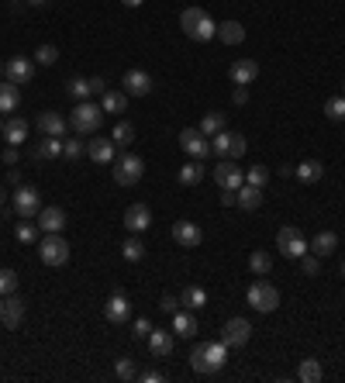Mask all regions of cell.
<instances>
[{
  "label": "cell",
  "instance_id": "52",
  "mask_svg": "<svg viewBox=\"0 0 345 383\" xmlns=\"http://www.w3.org/2000/svg\"><path fill=\"white\" fill-rule=\"evenodd\" d=\"M18 159H21V156H18V145H7V152H4V163H7V166H18Z\"/></svg>",
  "mask_w": 345,
  "mask_h": 383
},
{
  "label": "cell",
  "instance_id": "34",
  "mask_svg": "<svg viewBox=\"0 0 345 383\" xmlns=\"http://www.w3.org/2000/svg\"><path fill=\"white\" fill-rule=\"evenodd\" d=\"M35 156H39L42 163L59 159V156H62V138H48V135H45L42 142H39V149H35Z\"/></svg>",
  "mask_w": 345,
  "mask_h": 383
},
{
  "label": "cell",
  "instance_id": "14",
  "mask_svg": "<svg viewBox=\"0 0 345 383\" xmlns=\"http://www.w3.org/2000/svg\"><path fill=\"white\" fill-rule=\"evenodd\" d=\"M104 318H107L111 325H125V321L131 318V304H128V297H125L121 290L107 297V304H104Z\"/></svg>",
  "mask_w": 345,
  "mask_h": 383
},
{
  "label": "cell",
  "instance_id": "39",
  "mask_svg": "<svg viewBox=\"0 0 345 383\" xmlns=\"http://www.w3.org/2000/svg\"><path fill=\"white\" fill-rule=\"evenodd\" d=\"M217 131H224V114H221V111H211V114H204V118H201V135L215 138Z\"/></svg>",
  "mask_w": 345,
  "mask_h": 383
},
{
  "label": "cell",
  "instance_id": "27",
  "mask_svg": "<svg viewBox=\"0 0 345 383\" xmlns=\"http://www.w3.org/2000/svg\"><path fill=\"white\" fill-rule=\"evenodd\" d=\"M235 201H238L242 211H256L259 204H262V190H259V187H249V183H242V187L235 190Z\"/></svg>",
  "mask_w": 345,
  "mask_h": 383
},
{
  "label": "cell",
  "instance_id": "51",
  "mask_svg": "<svg viewBox=\"0 0 345 383\" xmlns=\"http://www.w3.org/2000/svg\"><path fill=\"white\" fill-rule=\"evenodd\" d=\"M138 380H142V383H166V373H159V370H149V373H142Z\"/></svg>",
  "mask_w": 345,
  "mask_h": 383
},
{
  "label": "cell",
  "instance_id": "24",
  "mask_svg": "<svg viewBox=\"0 0 345 383\" xmlns=\"http://www.w3.org/2000/svg\"><path fill=\"white\" fill-rule=\"evenodd\" d=\"M172 332L180 339H194L197 335V314L194 311H172Z\"/></svg>",
  "mask_w": 345,
  "mask_h": 383
},
{
  "label": "cell",
  "instance_id": "7",
  "mask_svg": "<svg viewBox=\"0 0 345 383\" xmlns=\"http://www.w3.org/2000/svg\"><path fill=\"white\" fill-rule=\"evenodd\" d=\"M245 149H249V145H245V138H242L238 131H228V128H224V131H217L215 138H211V152L221 156V159H242V156H245Z\"/></svg>",
  "mask_w": 345,
  "mask_h": 383
},
{
  "label": "cell",
  "instance_id": "57",
  "mask_svg": "<svg viewBox=\"0 0 345 383\" xmlns=\"http://www.w3.org/2000/svg\"><path fill=\"white\" fill-rule=\"evenodd\" d=\"M121 4H125V7H142L145 0H121Z\"/></svg>",
  "mask_w": 345,
  "mask_h": 383
},
{
  "label": "cell",
  "instance_id": "22",
  "mask_svg": "<svg viewBox=\"0 0 345 383\" xmlns=\"http://www.w3.org/2000/svg\"><path fill=\"white\" fill-rule=\"evenodd\" d=\"M121 83H125V93H128V97H145V93L152 90V76H149L145 69H128Z\"/></svg>",
  "mask_w": 345,
  "mask_h": 383
},
{
  "label": "cell",
  "instance_id": "60",
  "mask_svg": "<svg viewBox=\"0 0 345 383\" xmlns=\"http://www.w3.org/2000/svg\"><path fill=\"white\" fill-rule=\"evenodd\" d=\"M0 80H4V62H0Z\"/></svg>",
  "mask_w": 345,
  "mask_h": 383
},
{
  "label": "cell",
  "instance_id": "18",
  "mask_svg": "<svg viewBox=\"0 0 345 383\" xmlns=\"http://www.w3.org/2000/svg\"><path fill=\"white\" fill-rule=\"evenodd\" d=\"M149 224H152V211H149L145 204H131L128 211H125V228H128L131 235L149 231Z\"/></svg>",
  "mask_w": 345,
  "mask_h": 383
},
{
  "label": "cell",
  "instance_id": "46",
  "mask_svg": "<svg viewBox=\"0 0 345 383\" xmlns=\"http://www.w3.org/2000/svg\"><path fill=\"white\" fill-rule=\"evenodd\" d=\"M35 238H39V224H32V221H21V224H18V242H21V246H32Z\"/></svg>",
  "mask_w": 345,
  "mask_h": 383
},
{
  "label": "cell",
  "instance_id": "12",
  "mask_svg": "<svg viewBox=\"0 0 345 383\" xmlns=\"http://www.w3.org/2000/svg\"><path fill=\"white\" fill-rule=\"evenodd\" d=\"M215 183L221 190H238L245 183V173H242V166H235V159H221L215 166Z\"/></svg>",
  "mask_w": 345,
  "mask_h": 383
},
{
  "label": "cell",
  "instance_id": "3",
  "mask_svg": "<svg viewBox=\"0 0 345 383\" xmlns=\"http://www.w3.org/2000/svg\"><path fill=\"white\" fill-rule=\"evenodd\" d=\"M100 125H104V107L93 104V100H80L73 107V114H69V128L76 135H97Z\"/></svg>",
  "mask_w": 345,
  "mask_h": 383
},
{
  "label": "cell",
  "instance_id": "48",
  "mask_svg": "<svg viewBox=\"0 0 345 383\" xmlns=\"http://www.w3.org/2000/svg\"><path fill=\"white\" fill-rule=\"evenodd\" d=\"M301 266H304V276H318V273H321V255L304 253L301 255Z\"/></svg>",
  "mask_w": 345,
  "mask_h": 383
},
{
  "label": "cell",
  "instance_id": "21",
  "mask_svg": "<svg viewBox=\"0 0 345 383\" xmlns=\"http://www.w3.org/2000/svg\"><path fill=\"white\" fill-rule=\"evenodd\" d=\"M86 156H90L97 166H111V163H114V142H111V138H90Z\"/></svg>",
  "mask_w": 345,
  "mask_h": 383
},
{
  "label": "cell",
  "instance_id": "15",
  "mask_svg": "<svg viewBox=\"0 0 345 383\" xmlns=\"http://www.w3.org/2000/svg\"><path fill=\"white\" fill-rule=\"evenodd\" d=\"M4 76L11 80V83H32V76H35V66H32V59H25V55H14L7 66H4Z\"/></svg>",
  "mask_w": 345,
  "mask_h": 383
},
{
  "label": "cell",
  "instance_id": "2",
  "mask_svg": "<svg viewBox=\"0 0 345 383\" xmlns=\"http://www.w3.org/2000/svg\"><path fill=\"white\" fill-rule=\"evenodd\" d=\"M180 28H183V35H187L190 42H211V39H217L215 18H211L204 7H187V11L180 14Z\"/></svg>",
  "mask_w": 345,
  "mask_h": 383
},
{
  "label": "cell",
  "instance_id": "59",
  "mask_svg": "<svg viewBox=\"0 0 345 383\" xmlns=\"http://www.w3.org/2000/svg\"><path fill=\"white\" fill-rule=\"evenodd\" d=\"M4 204H7V194H4V187H0V208H4Z\"/></svg>",
  "mask_w": 345,
  "mask_h": 383
},
{
  "label": "cell",
  "instance_id": "44",
  "mask_svg": "<svg viewBox=\"0 0 345 383\" xmlns=\"http://www.w3.org/2000/svg\"><path fill=\"white\" fill-rule=\"evenodd\" d=\"M245 183L262 190V187L269 183V170H266V166H259V163H256V166H249V170H245Z\"/></svg>",
  "mask_w": 345,
  "mask_h": 383
},
{
  "label": "cell",
  "instance_id": "56",
  "mask_svg": "<svg viewBox=\"0 0 345 383\" xmlns=\"http://www.w3.org/2000/svg\"><path fill=\"white\" fill-rule=\"evenodd\" d=\"M7 183H11V187H21V173L11 170V173H7Z\"/></svg>",
  "mask_w": 345,
  "mask_h": 383
},
{
  "label": "cell",
  "instance_id": "16",
  "mask_svg": "<svg viewBox=\"0 0 345 383\" xmlns=\"http://www.w3.org/2000/svg\"><path fill=\"white\" fill-rule=\"evenodd\" d=\"M39 131L42 135H48V138H66V131H69V121L59 114V111H45V114H39Z\"/></svg>",
  "mask_w": 345,
  "mask_h": 383
},
{
  "label": "cell",
  "instance_id": "36",
  "mask_svg": "<svg viewBox=\"0 0 345 383\" xmlns=\"http://www.w3.org/2000/svg\"><path fill=\"white\" fill-rule=\"evenodd\" d=\"M121 255H125L128 262H142V259H145V242H142L138 235H128V238L121 242Z\"/></svg>",
  "mask_w": 345,
  "mask_h": 383
},
{
  "label": "cell",
  "instance_id": "30",
  "mask_svg": "<svg viewBox=\"0 0 345 383\" xmlns=\"http://www.w3.org/2000/svg\"><path fill=\"white\" fill-rule=\"evenodd\" d=\"M4 138H7V145H21L28 138V121L25 118H11L4 125Z\"/></svg>",
  "mask_w": 345,
  "mask_h": 383
},
{
  "label": "cell",
  "instance_id": "19",
  "mask_svg": "<svg viewBox=\"0 0 345 383\" xmlns=\"http://www.w3.org/2000/svg\"><path fill=\"white\" fill-rule=\"evenodd\" d=\"M228 76H231V83H238V86L256 83V76H259V62H256V59H238V62H231Z\"/></svg>",
  "mask_w": 345,
  "mask_h": 383
},
{
  "label": "cell",
  "instance_id": "54",
  "mask_svg": "<svg viewBox=\"0 0 345 383\" xmlns=\"http://www.w3.org/2000/svg\"><path fill=\"white\" fill-rule=\"evenodd\" d=\"M221 204H224V208L238 204V201H235V190H221Z\"/></svg>",
  "mask_w": 345,
  "mask_h": 383
},
{
  "label": "cell",
  "instance_id": "26",
  "mask_svg": "<svg viewBox=\"0 0 345 383\" xmlns=\"http://www.w3.org/2000/svg\"><path fill=\"white\" fill-rule=\"evenodd\" d=\"M100 107L111 111V114H121V111H128V93L125 90H104L100 93Z\"/></svg>",
  "mask_w": 345,
  "mask_h": 383
},
{
  "label": "cell",
  "instance_id": "9",
  "mask_svg": "<svg viewBox=\"0 0 345 383\" xmlns=\"http://www.w3.org/2000/svg\"><path fill=\"white\" fill-rule=\"evenodd\" d=\"M276 249L283 253V259H301L311 246H307V238H304L301 228H290V224H287V228L276 231Z\"/></svg>",
  "mask_w": 345,
  "mask_h": 383
},
{
  "label": "cell",
  "instance_id": "33",
  "mask_svg": "<svg viewBox=\"0 0 345 383\" xmlns=\"http://www.w3.org/2000/svg\"><path fill=\"white\" fill-rule=\"evenodd\" d=\"M18 104H21V90H18V83H4L0 80V111H18Z\"/></svg>",
  "mask_w": 345,
  "mask_h": 383
},
{
  "label": "cell",
  "instance_id": "20",
  "mask_svg": "<svg viewBox=\"0 0 345 383\" xmlns=\"http://www.w3.org/2000/svg\"><path fill=\"white\" fill-rule=\"evenodd\" d=\"M35 224H39V231H45V235L62 231V228H66V211H62V208H42L39 217H35Z\"/></svg>",
  "mask_w": 345,
  "mask_h": 383
},
{
  "label": "cell",
  "instance_id": "31",
  "mask_svg": "<svg viewBox=\"0 0 345 383\" xmlns=\"http://www.w3.org/2000/svg\"><path fill=\"white\" fill-rule=\"evenodd\" d=\"M201 180H204V163L201 159H190V163L180 166V183L183 187H197Z\"/></svg>",
  "mask_w": 345,
  "mask_h": 383
},
{
  "label": "cell",
  "instance_id": "13",
  "mask_svg": "<svg viewBox=\"0 0 345 383\" xmlns=\"http://www.w3.org/2000/svg\"><path fill=\"white\" fill-rule=\"evenodd\" d=\"M201 238H204L201 224H194V221H176V224H172V242H176L180 249H197Z\"/></svg>",
  "mask_w": 345,
  "mask_h": 383
},
{
  "label": "cell",
  "instance_id": "1",
  "mask_svg": "<svg viewBox=\"0 0 345 383\" xmlns=\"http://www.w3.org/2000/svg\"><path fill=\"white\" fill-rule=\"evenodd\" d=\"M224 363H228V345L221 339L201 342V345H194V352H190V366H194V373H201V377H217Z\"/></svg>",
  "mask_w": 345,
  "mask_h": 383
},
{
  "label": "cell",
  "instance_id": "40",
  "mask_svg": "<svg viewBox=\"0 0 345 383\" xmlns=\"http://www.w3.org/2000/svg\"><path fill=\"white\" fill-rule=\"evenodd\" d=\"M325 118H332V121H345V97H328L325 100Z\"/></svg>",
  "mask_w": 345,
  "mask_h": 383
},
{
  "label": "cell",
  "instance_id": "62",
  "mask_svg": "<svg viewBox=\"0 0 345 383\" xmlns=\"http://www.w3.org/2000/svg\"><path fill=\"white\" fill-rule=\"evenodd\" d=\"M0 311H4V297H0Z\"/></svg>",
  "mask_w": 345,
  "mask_h": 383
},
{
  "label": "cell",
  "instance_id": "11",
  "mask_svg": "<svg viewBox=\"0 0 345 383\" xmlns=\"http://www.w3.org/2000/svg\"><path fill=\"white\" fill-rule=\"evenodd\" d=\"M252 339V325H249V318H228L224 321V328H221V342L228 345V349H242V345H249Z\"/></svg>",
  "mask_w": 345,
  "mask_h": 383
},
{
  "label": "cell",
  "instance_id": "8",
  "mask_svg": "<svg viewBox=\"0 0 345 383\" xmlns=\"http://www.w3.org/2000/svg\"><path fill=\"white\" fill-rule=\"evenodd\" d=\"M142 173H145V163H142V156H135V152H125V156L114 159V183H118V187H135V183L142 180Z\"/></svg>",
  "mask_w": 345,
  "mask_h": 383
},
{
  "label": "cell",
  "instance_id": "28",
  "mask_svg": "<svg viewBox=\"0 0 345 383\" xmlns=\"http://www.w3.org/2000/svg\"><path fill=\"white\" fill-rule=\"evenodd\" d=\"M294 176H297L301 183H318V180L325 176V166H321L318 159H304V163L294 166Z\"/></svg>",
  "mask_w": 345,
  "mask_h": 383
},
{
  "label": "cell",
  "instance_id": "38",
  "mask_svg": "<svg viewBox=\"0 0 345 383\" xmlns=\"http://www.w3.org/2000/svg\"><path fill=\"white\" fill-rule=\"evenodd\" d=\"M249 269H252L256 276H266V273L273 269V255L266 253V249H256V253L249 255Z\"/></svg>",
  "mask_w": 345,
  "mask_h": 383
},
{
  "label": "cell",
  "instance_id": "55",
  "mask_svg": "<svg viewBox=\"0 0 345 383\" xmlns=\"http://www.w3.org/2000/svg\"><path fill=\"white\" fill-rule=\"evenodd\" d=\"M90 86H93V93H104V90H107V83H104L100 76H93V80H90Z\"/></svg>",
  "mask_w": 345,
  "mask_h": 383
},
{
  "label": "cell",
  "instance_id": "23",
  "mask_svg": "<svg viewBox=\"0 0 345 383\" xmlns=\"http://www.w3.org/2000/svg\"><path fill=\"white\" fill-rule=\"evenodd\" d=\"M149 352H152L156 359H166V356H172V332L152 328V332H149Z\"/></svg>",
  "mask_w": 345,
  "mask_h": 383
},
{
  "label": "cell",
  "instance_id": "63",
  "mask_svg": "<svg viewBox=\"0 0 345 383\" xmlns=\"http://www.w3.org/2000/svg\"><path fill=\"white\" fill-rule=\"evenodd\" d=\"M342 276H345V262H342Z\"/></svg>",
  "mask_w": 345,
  "mask_h": 383
},
{
  "label": "cell",
  "instance_id": "41",
  "mask_svg": "<svg viewBox=\"0 0 345 383\" xmlns=\"http://www.w3.org/2000/svg\"><path fill=\"white\" fill-rule=\"evenodd\" d=\"M66 90H69V97H76V100H90V93H93L90 80H83V76H73V80L66 83Z\"/></svg>",
  "mask_w": 345,
  "mask_h": 383
},
{
  "label": "cell",
  "instance_id": "64",
  "mask_svg": "<svg viewBox=\"0 0 345 383\" xmlns=\"http://www.w3.org/2000/svg\"><path fill=\"white\" fill-rule=\"evenodd\" d=\"M342 97H345V83H342Z\"/></svg>",
  "mask_w": 345,
  "mask_h": 383
},
{
  "label": "cell",
  "instance_id": "35",
  "mask_svg": "<svg viewBox=\"0 0 345 383\" xmlns=\"http://www.w3.org/2000/svg\"><path fill=\"white\" fill-rule=\"evenodd\" d=\"M111 142H114V149H128L135 142V125L131 121H118L114 131H111Z\"/></svg>",
  "mask_w": 345,
  "mask_h": 383
},
{
  "label": "cell",
  "instance_id": "5",
  "mask_svg": "<svg viewBox=\"0 0 345 383\" xmlns=\"http://www.w3.org/2000/svg\"><path fill=\"white\" fill-rule=\"evenodd\" d=\"M39 259L45 266H66L69 262V246H66L62 231H52V235L39 238Z\"/></svg>",
  "mask_w": 345,
  "mask_h": 383
},
{
  "label": "cell",
  "instance_id": "61",
  "mask_svg": "<svg viewBox=\"0 0 345 383\" xmlns=\"http://www.w3.org/2000/svg\"><path fill=\"white\" fill-rule=\"evenodd\" d=\"M0 135H4V121H0Z\"/></svg>",
  "mask_w": 345,
  "mask_h": 383
},
{
  "label": "cell",
  "instance_id": "53",
  "mask_svg": "<svg viewBox=\"0 0 345 383\" xmlns=\"http://www.w3.org/2000/svg\"><path fill=\"white\" fill-rule=\"evenodd\" d=\"M231 100H235V104H238V107H242V104H249V93H245V86H238V90H235V97H231Z\"/></svg>",
  "mask_w": 345,
  "mask_h": 383
},
{
  "label": "cell",
  "instance_id": "29",
  "mask_svg": "<svg viewBox=\"0 0 345 383\" xmlns=\"http://www.w3.org/2000/svg\"><path fill=\"white\" fill-rule=\"evenodd\" d=\"M217 39L224 45H242L245 42V28H242V21H224V25H217Z\"/></svg>",
  "mask_w": 345,
  "mask_h": 383
},
{
  "label": "cell",
  "instance_id": "49",
  "mask_svg": "<svg viewBox=\"0 0 345 383\" xmlns=\"http://www.w3.org/2000/svg\"><path fill=\"white\" fill-rule=\"evenodd\" d=\"M149 332H152V321H149V318H138V321H135V339L145 342L149 339Z\"/></svg>",
  "mask_w": 345,
  "mask_h": 383
},
{
  "label": "cell",
  "instance_id": "42",
  "mask_svg": "<svg viewBox=\"0 0 345 383\" xmlns=\"http://www.w3.org/2000/svg\"><path fill=\"white\" fill-rule=\"evenodd\" d=\"M62 156L69 159V163H76V159H83L86 156V145L80 138H62Z\"/></svg>",
  "mask_w": 345,
  "mask_h": 383
},
{
  "label": "cell",
  "instance_id": "6",
  "mask_svg": "<svg viewBox=\"0 0 345 383\" xmlns=\"http://www.w3.org/2000/svg\"><path fill=\"white\" fill-rule=\"evenodd\" d=\"M11 208H14V214L21 221H35L39 211H42V194L35 187H18L14 197H11Z\"/></svg>",
  "mask_w": 345,
  "mask_h": 383
},
{
  "label": "cell",
  "instance_id": "43",
  "mask_svg": "<svg viewBox=\"0 0 345 383\" xmlns=\"http://www.w3.org/2000/svg\"><path fill=\"white\" fill-rule=\"evenodd\" d=\"M114 377H118V380H138L135 359H128V356H121V359L114 363Z\"/></svg>",
  "mask_w": 345,
  "mask_h": 383
},
{
  "label": "cell",
  "instance_id": "17",
  "mask_svg": "<svg viewBox=\"0 0 345 383\" xmlns=\"http://www.w3.org/2000/svg\"><path fill=\"white\" fill-rule=\"evenodd\" d=\"M21 318H25V300L14 297V294H7V300H4V311H0V321H4V328H7V332L21 328Z\"/></svg>",
  "mask_w": 345,
  "mask_h": 383
},
{
  "label": "cell",
  "instance_id": "4",
  "mask_svg": "<svg viewBox=\"0 0 345 383\" xmlns=\"http://www.w3.org/2000/svg\"><path fill=\"white\" fill-rule=\"evenodd\" d=\"M245 300H249V307L259 311V314H273V311L280 307V290H276L269 280H256V283L249 287Z\"/></svg>",
  "mask_w": 345,
  "mask_h": 383
},
{
  "label": "cell",
  "instance_id": "47",
  "mask_svg": "<svg viewBox=\"0 0 345 383\" xmlns=\"http://www.w3.org/2000/svg\"><path fill=\"white\" fill-rule=\"evenodd\" d=\"M14 290H18V273L14 269H0V297H7Z\"/></svg>",
  "mask_w": 345,
  "mask_h": 383
},
{
  "label": "cell",
  "instance_id": "58",
  "mask_svg": "<svg viewBox=\"0 0 345 383\" xmlns=\"http://www.w3.org/2000/svg\"><path fill=\"white\" fill-rule=\"evenodd\" d=\"M28 4H35V7H48L52 0H28Z\"/></svg>",
  "mask_w": 345,
  "mask_h": 383
},
{
  "label": "cell",
  "instance_id": "45",
  "mask_svg": "<svg viewBox=\"0 0 345 383\" xmlns=\"http://www.w3.org/2000/svg\"><path fill=\"white\" fill-rule=\"evenodd\" d=\"M35 62H39V66H55V62H59V48H55V45H39V48H35Z\"/></svg>",
  "mask_w": 345,
  "mask_h": 383
},
{
  "label": "cell",
  "instance_id": "32",
  "mask_svg": "<svg viewBox=\"0 0 345 383\" xmlns=\"http://www.w3.org/2000/svg\"><path fill=\"white\" fill-rule=\"evenodd\" d=\"M180 304H183L187 311H204V304H208V290H204V287H187V290L180 294Z\"/></svg>",
  "mask_w": 345,
  "mask_h": 383
},
{
  "label": "cell",
  "instance_id": "25",
  "mask_svg": "<svg viewBox=\"0 0 345 383\" xmlns=\"http://www.w3.org/2000/svg\"><path fill=\"white\" fill-rule=\"evenodd\" d=\"M311 253L321 255V259H325V255H335L339 253V235H335V231H318V235L311 238Z\"/></svg>",
  "mask_w": 345,
  "mask_h": 383
},
{
  "label": "cell",
  "instance_id": "10",
  "mask_svg": "<svg viewBox=\"0 0 345 383\" xmlns=\"http://www.w3.org/2000/svg\"><path fill=\"white\" fill-rule=\"evenodd\" d=\"M180 149L190 159H201V163L211 156V142H208V135H201V128H183L180 131Z\"/></svg>",
  "mask_w": 345,
  "mask_h": 383
},
{
  "label": "cell",
  "instance_id": "50",
  "mask_svg": "<svg viewBox=\"0 0 345 383\" xmlns=\"http://www.w3.org/2000/svg\"><path fill=\"white\" fill-rule=\"evenodd\" d=\"M176 307H180V297H172V294H166V297L159 300V311H163V314H172Z\"/></svg>",
  "mask_w": 345,
  "mask_h": 383
},
{
  "label": "cell",
  "instance_id": "37",
  "mask_svg": "<svg viewBox=\"0 0 345 383\" xmlns=\"http://www.w3.org/2000/svg\"><path fill=\"white\" fill-rule=\"evenodd\" d=\"M321 377H325V370H321V363H318V359H304L301 370H297V380H301V383H318Z\"/></svg>",
  "mask_w": 345,
  "mask_h": 383
}]
</instances>
